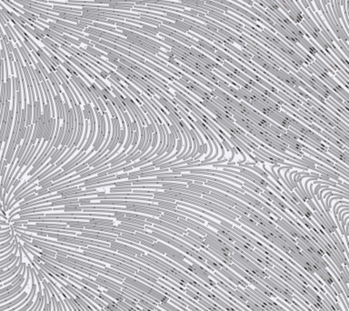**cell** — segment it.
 Instances as JSON below:
<instances>
[{
  "label": "cell",
  "instance_id": "cell-1",
  "mask_svg": "<svg viewBox=\"0 0 349 311\" xmlns=\"http://www.w3.org/2000/svg\"><path fill=\"white\" fill-rule=\"evenodd\" d=\"M249 9L253 12V13H255L256 15H258V17L261 18V20H264V21H266V23H268L269 25H271V26H274L275 25V23H274V21H272L270 18H269L267 15H266L265 14H263L262 13L261 11H259V10H257L256 8H255V7H253V6H251V7H249Z\"/></svg>",
  "mask_w": 349,
  "mask_h": 311
},
{
  "label": "cell",
  "instance_id": "cell-2",
  "mask_svg": "<svg viewBox=\"0 0 349 311\" xmlns=\"http://www.w3.org/2000/svg\"><path fill=\"white\" fill-rule=\"evenodd\" d=\"M82 112H83L84 117L86 119V120H88V119H90V117L94 114V110H93L90 104H85L84 111H82Z\"/></svg>",
  "mask_w": 349,
  "mask_h": 311
},
{
  "label": "cell",
  "instance_id": "cell-3",
  "mask_svg": "<svg viewBox=\"0 0 349 311\" xmlns=\"http://www.w3.org/2000/svg\"><path fill=\"white\" fill-rule=\"evenodd\" d=\"M11 85H12V80L10 77H6V99L10 100L11 98Z\"/></svg>",
  "mask_w": 349,
  "mask_h": 311
},
{
  "label": "cell",
  "instance_id": "cell-4",
  "mask_svg": "<svg viewBox=\"0 0 349 311\" xmlns=\"http://www.w3.org/2000/svg\"><path fill=\"white\" fill-rule=\"evenodd\" d=\"M141 29H142V31L146 32V33L150 34V35H153V36L156 35L157 33H159L158 30H157V28H156V27H154L152 26H149V25H143Z\"/></svg>",
  "mask_w": 349,
  "mask_h": 311
},
{
  "label": "cell",
  "instance_id": "cell-5",
  "mask_svg": "<svg viewBox=\"0 0 349 311\" xmlns=\"http://www.w3.org/2000/svg\"><path fill=\"white\" fill-rule=\"evenodd\" d=\"M92 26L94 27H99V28L107 29V30H109V31H112V32H116V33H117L116 30L114 29V27H108V26H106V25H101V24H98V23H93Z\"/></svg>",
  "mask_w": 349,
  "mask_h": 311
},
{
  "label": "cell",
  "instance_id": "cell-6",
  "mask_svg": "<svg viewBox=\"0 0 349 311\" xmlns=\"http://www.w3.org/2000/svg\"><path fill=\"white\" fill-rule=\"evenodd\" d=\"M105 106H107V107L109 109L110 113H111V115H112L113 117H117V116H116V111H115V107H113V105L111 104L110 101L106 100V101H105Z\"/></svg>",
  "mask_w": 349,
  "mask_h": 311
},
{
  "label": "cell",
  "instance_id": "cell-7",
  "mask_svg": "<svg viewBox=\"0 0 349 311\" xmlns=\"http://www.w3.org/2000/svg\"><path fill=\"white\" fill-rule=\"evenodd\" d=\"M60 37L64 39V40L67 41V42L73 43L74 45H76V46H80V42H79L78 40H76V39L71 38V37H68V36H66V35H64V36H60Z\"/></svg>",
  "mask_w": 349,
  "mask_h": 311
},
{
  "label": "cell",
  "instance_id": "cell-8",
  "mask_svg": "<svg viewBox=\"0 0 349 311\" xmlns=\"http://www.w3.org/2000/svg\"><path fill=\"white\" fill-rule=\"evenodd\" d=\"M321 35L324 37V38L326 39L327 42L329 45H331V44L333 43V39H332V37L329 36V34H328L326 30H324V28H323V29H321Z\"/></svg>",
  "mask_w": 349,
  "mask_h": 311
},
{
  "label": "cell",
  "instance_id": "cell-9",
  "mask_svg": "<svg viewBox=\"0 0 349 311\" xmlns=\"http://www.w3.org/2000/svg\"><path fill=\"white\" fill-rule=\"evenodd\" d=\"M96 102H97V106L99 107L100 110L102 111V113H103V114H106V113H107V110H106V107H105V105H104V103H103V101H102L100 98H97V99H96Z\"/></svg>",
  "mask_w": 349,
  "mask_h": 311
},
{
  "label": "cell",
  "instance_id": "cell-10",
  "mask_svg": "<svg viewBox=\"0 0 349 311\" xmlns=\"http://www.w3.org/2000/svg\"><path fill=\"white\" fill-rule=\"evenodd\" d=\"M125 128H124V129L121 130V132H120L119 138H118V144H119V145H123V144H124V141H125Z\"/></svg>",
  "mask_w": 349,
  "mask_h": 311
},
{
  "label": "cell",
  "instance_id": "cell-11",
  "mask_svg": "<svg viewBox=\"0 0 349 311\" xmlns=\"http://www.w3.org/2000/svg\"><path fill=\"white\" fill-rule=\"evenodd\" d=\"M86 38L88 39V40H92L93 42H99L100 41V37H96V36H93V35H88V36H85Z\"/></svg>",
  "mask_w": 349,
  "mask_h": 311
},
{
  "label": "cell",
  "instance_id": "cell-12",
  "mask_svg": "<svg viewBox=\"0 0 349 311\" xmlns=\"http://www.w3.org/2000/svg\"><path fill=\"white\" fill-rule=\"evenodd\" d=\"M245 15H247V17H248L249 18H251L252 20H254V21H258V18L256 17V15H253V14H251V13H250V12H248V11H247V13H245Z\"/></svg>",
  "mask_w": 349,
  "mask_h": 311
},
{
  "label": "cell",
  "instance_id": "cell-13",
  "mask_svg": "<svg viewBox=\"0 0 349 311\" xmlns=\"http://www.w3.org/2000/svg\"><path fill=\"white\" fill-rule=\"evenodd\" d=\"M107 176H108V174H107V170L103 171V172H99V173H97V178H105V177H107Z\"/></svg>",
  "mask_w": 349,
  "mask_h": 311
},
{
  "label": "cell",
  "instance_id": "cell-14",
  "mask_svg": "<svg viewBox=\"0 0 349 311\" xmlns=\"http://www.w3.org/2000/svg\"><path fill=\"white\" fill-rule=\"evenodd\" d=\"M36 14H38V15H39V17H40V18H41V19H45V20H47V19H48V18H49V17H48V15H46L45 14H40V13H39V12H36Z\"/></svg>",
  "mask_w": 349,
  "mask_h": 311
},
{
  "label": "cell",
  "instance_id": "cell-15",
  "mask_svg": "<svg viewBox=\"0 0 349 311\" xmlns=\"http://www.w3.org/2000/svg\"><path fill=\"white\" fill-rule=\"evenodd\" d=\"M2 40H3L4 44H7V43L9 42V39H8V37H7V36H6V35H3V37H2Z\"/></svg>",
  "mask_w": 349,
  "mask_h": 311
},
{
  "label": "cell",
  "instance_id": "cell-16",
  "mask_svg": "<svg viewBox=\"0 0 349 311\" xmlns=\"http://www.w3.org/2000/svg\"><path fill=\"white\" fill-rule=\"evenodd\" d=\"M301 3H302L303 7H305V8H308V7H309V5H308V3H307L306 0H302V1H301Z\"/></svg>",
  "mask_w": 349,
  "mask_h": 311
},
{
  "label": "cell",
  "instance_id": "cell-17",
  "mask_svg": "<svg viewBox=\"0 0 349 311\" xmlns=\"http://www.w3.org/2000/svg\"><path fill=\"white\" fill-rule=\"evenodd\" d=\"M241 1H244L245 3H247L249 6H253L254 5V2L252 1V0H241Z\"/></svg>",
  "mask_w": 349,
  "mask_h": 311
},
{
  "label": "cell",
  "instance_id": "cell-18",
  "mask_svg": "<svg viewBox=\"0 0 349 311\" xmlns=\"http://www.w3.org/2000/svg\"><path fill=\"white\" fill-rule=\"evenodd\" d=\"M223 4L224 6H231V4H232V2H229V1H226V0H225V1L222 3Z\"/></svg>",
  "mask_w": 349,
  "mask_h": 311
},
{
  "label": "cell",
  "instance_id": "cell-19",
  "mask_svg": "<svg viewBox=\"0 0 349 311\" xmlns=\"http://www.w3.org/2000/svg\"><path fill=\"white\" fill-rule=\"evenodd\" d=\"M198 15H199L201 18H205V14H203V13H200V12H199V13H198Z\"/></svg>",
  "mask_w": 349,
  "mask_h": 311
}]
</instances>
